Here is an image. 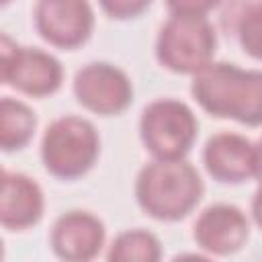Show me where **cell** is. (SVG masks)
I'll return each instance as SVG.
<instances>
[{
    "mask_svg": "<svg viewBox=\"0 0 262 262\" xmlns=\"http://www.w3.org/2000/svg\"><path fill=\"white\" fill-rule=\"evenodd\" d=\"M72 90L86 111L100 117L121 115L133 102L131 78L108 61H92L80 68L74 76Z\"/></svg>",
    "mask_w": 262,
    "mask_h": 262,
    "instance_id": "7",
    "label": "cell"
},
{
    "mask_svg": "<svg viewBox=\"0 0 262 262\" xmlns=\"http://www.w3.org/2000/svg\"><path fill=\"white\" fill-rule=\"evenodd\" d=\"M199 135V121L192 108L176 98L151 100L139 117L143 147L160 160L184 158Z\"/></svg>",
    "mask_w": 262,
    "mask_h": 262,
    "instance_id": "5",
    "label": "cell"
},
{
    "mask_svg": "<svg viewBox=\"0 0 262 262\" xmlns=\"http://www.w3.org/2000/svg\"><path fill=\"white\" fill-rule=\"evenodd\" d=\"M100 156L96 127L78 115L51 121L41 137L43 168L59 180H76L88 174Z\"/></svg>",
    "mask_w": 262,
    "mask_h": 262,
    "instance_id": "3",
    "label": "cell"
},
{
    "mask_svg": "<svg viewBox=\"0 0 262 262\" xmlns=\"http://www.w3.org/2000/svg\"><path fill=\"white\" fill-rule=\"evenodd\" d=\"M250 237V221L246 213L229 203H215L201 211L192 225L194 244L213 256H229L239 252Z\"/></svg>",
    "mask_w": 262,
    "mask_h": 262,
    "instance_id": "10",
    "label": "cell"
},
{
    "mask_svg": "<svg viewBox=\"0 0 262 262\" xmlns=\"http://www.w3.org/2000/svg\"><path fill=\"white\" fill-rule=\"evenodd\" d=\"M254 176L262 184V137L254 143Z\"/></svg>",
    "mask_w": 262,
    "mask_h": 262,
    "instance_id": "19",
    "label": "cell"
},
{
    "mask_svg": "<svg viewBox=\"0 0 262 262\" xmlns=\"http://www.w3.org/2000/svg\"><path fill=\"white\" fill-rule=\"evenodd\" d=\"M104 239V223L94 213L84 209L61 213L49 231V246L53 254L66 262H88L96 258Z\"/></svg>",
    "mask_w": 262,
    "mask_h": 262,
    "instance_id": "9",
    "label": "cell"
},
{
    "mask_svg": "<svg viewBox=\"0 0 262 262\" xmlns=\"http://www.w3.org/2000/svg\"><path fill=\"white\" fill-rule=\"evenodd\" d=\"M235 35L244 53L262 61V2L250 4L242 10L235 23Z\"/></svg>",
    "mask_w": 262,
    "mask_h": 262,
    "instance_id": "15",
    "label": "cell"
},
{
    "mask_svg": "<svg viewBox=\"0 0 262 262\" xmlns=\"http://www.w3.org/2000/svg\"><path fill=\"white\" fill-rule=\"evenodd\" d=\"M33 18L39 37L66 51L82 47L94 29V10L88 0H39Z\"/></svg>",
    "mask_w": 262,
    "mask_h": 262,
    "instance_id": "8",
    "label": "cell"
},
{
    "mask_svg": "<svg viewBox=\"0 0 262 262\" xmlns=\"http://www.w3.org/2000/svg\"><path fill=\"white\" fill-rule=\"evenodd\" d=\"M190 94L215 119L262 125V70H244L229 61H211L192 76Z\"/></svg>",
    "mask_w": 262,
    "mask_h": 262,
    "instance_id": "1",
    "label": "cell"
},
{
    "mask_svg": "<svg viewBox=\"0 0 262 262\" xmlns=\"http://www.w3.org/2000/svg\"><path fill=\"white\" fill-rule=\"evenodd\" d=\"M221 0H166L170 14H184V16H207Z\"/></svg>",
    "mask_w": 262,
    "mask_h": 262,
    "instance_id": "17",
    "label": "cell"
},
{
    "mask_svg": "<svg viewBox=\"0 0 262 262\" xmlns=\"http://www.w3.org/2000/svg\"><path fill=\"white\" fill-rule=\"evenodd\" d=\"M45 211V196L37 180L23 172H2L0 223L8 231H23L37 225Z\"/></svg>",
    "mask_w": 262,
    "mask_h": 262,
    "instance_id": "12",
    "label": "cell"
},
{
    "mask_svg": "<svg viewBox=\"0 0 262 262\" xmlns=\"http://www.w3.org/2000/svg\"><path fill=\"white\" fill-rule=\"evenodd\" d=\"M37 115L35 111L18 100L4 96L0 102V147L2 151H18L23 149L35 135Z\"/></svg>",
    "mask_w": 262,
    "mask_h": 262,
    "instance_id": "13",
    "label": "cell"
},
{
    "mask_svg": "<svg viewBox=\"0 0 262 262\" xmlns=\"http://www.w3.org/2000/svg\"><path fill=\"white\" fill-rule=\"evenodd\" d=\"M0 78L6 86L43 98L59 90L63 82L61 61L39 47H20L8 35L0 41Z\"/></svg>",
    "mask_w": 262,
    "mask_h": 262,
    "instance_id": "6",
    "label": "cell"
},
{
    "mask_svg": "<svg viewBox=\"0 0 262 262\" xmlns=\"http://www.w3.org/2000/svg\"><path fill=\"white\" fill-rule=\"evenodd\" d=\"M154 0H98L102 12L115 20H129L143 14Z\"/></svg>",
    "mask_w": 262,
    "mask_h": 262,
    "instance_id": "16",
    "label": "cell"
},
{
    "mask_svg": "<svg viewBox=\"0 0 262 262\" xmlns=\"http://www.w3.org/2000/svg\"><path fill=\"white\" fill-rule=\"evenodd\" d=\"M8 2H10V0H2V4H8Z\"/></svg>",
    "mask_w": 262,
    "mask_h": 262,
    "instance_id": "20",
    "label": "cell"
},
{
    "mask_svg": "<svg viewBox=\"0 0 262 262\" xmlns=\"http://www.w3.org/2000/svg\"><path fill=\"white\" fill-rule=\"evenodd\" d=\"M106 258L111 262H158L162 258V242L147 229H127L113 239Z\"/></svg>",
    "mask_w": 262,
    "mask_h": 262,
    "instance_id": "14",
    "label": "cell"
},
{
    "mask_svg": "<svg viewBox=\"0 0 262 262\" xmlns=\"http://www.w3.org/2000/svg\"><path fill=\"white\" fill-rule=\"evenodd\" d=\"M203 164L213 180L242 184L254 176V143L239 133H215L203 147Z\"/></svg>",
    "mask_w": 262,
    "mask_h": 262,
    "instance_id": "11",
    "label": "cell"
},
{
    "mask_svg": "<svg viewBox=\"0 0 262 262\" xmlns=\"http://www.w3.org/2000/svg\"><path fill=\"white\" fill-rule=\"evenodd\" d=\"M250 211H252V219H254V223L260 227V231H262V184H260V188L254 192V196H252V205H250Z\"/></svg>",
    "mask_w": 262,
    "mask_h": 262,
    "instance_id": "18",
    "label": "cell"
},
{
    "mask_svg": "<svg viewBox=\"0 0 262 262\" xmlns=\"http://www.w3.org/2000/svg\"><path fill=\"white\" fill-rule=\"evenodd\" d=\"M203 194V178L184 158H154L135 178V201L139 209L156 221L174 223L188 217L201 203Z\"/></svg>",
    "mask_w": 262,
    "mask_h": 262,
    "instance_id": "2",
    "label": "cell"
},
{
    "mask_svg": "<svg viewBox=\"0 0 262 262\" xmlns=\"http://www.w3.org/2000/svg\"><path fill=\"white\" fill-rule=\"evenodd\" d=\"M217 51V31L207 16L170 14L156 39V57L174 74L194 76L209 66Z\"/></svg>",
    "mask_w": 262,
    "mask_h": 262,
    "instance_id": "4",
    "label": "cell"
}]
</instances>
